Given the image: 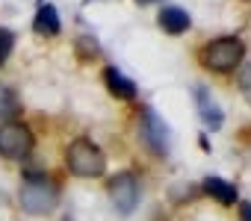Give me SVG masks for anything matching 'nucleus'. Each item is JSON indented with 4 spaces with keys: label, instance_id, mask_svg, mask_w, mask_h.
<instances>
[{
    "label": "nucleus",
    "instance_id": "6",
    "mask_svg": "<svg viewBox=\"0 0 251 221\" xmlns=\"http://www.w3.org/2000/svg\"><path fill=\"white\" fill-rule=\"evenodd\" d=\"M109 200L121 215H130L139 203V177L133 171H118L109 183H106Z\"/></svg>",
    "mask_w": 251,
    "mask_h": 221
},
{
    "label": "nucleus",
    "instance_id": "2",
    "mask_svg": "<svg viewBox=\"0 0 251 221\" xmlns=\"http://www.w3.org/2000/svg\"><path fill=\"white\" fill-rule=\"evenodd\" d=\"M242 56H245V44H242V39H236V36H222V39L210 42V44L201 50L204 68H210V71H216V74H227V71L239 68V65H242Z\"/></svg>",
    "mask_w": 251,
    "mask_h": 221
},
{
    "label": "nucleus",
    "instance_id": "15",
    "mask_svg": "<svg viewBox=\"0 0 251 221\" xmlns=\"http://www.w3.org/2000/svg\"><path fill=\"white\" fill-rule=\"evenodd\" d=\"M77 50H80V53H86V56H98V53H100V50H98V44H95V39H86V36H83V39H77Z\"/></svg>",
    "mask_w": 251,
    "mask_h": 221
},
{
    "label": "nucleus",
    "instance_id": "4",
    "mask_svg": "<svg viewBox=\"0 0 251 221\" xmlns=\"http://www.w3.org/2000/svg\"><path fill=\"white\" fill-rule=\"evenodd\" d=\"M36 148V139H33V130L21 121H6L0 124V156L9 159V162H21L33 154Z\"/></svg>",
    "mask_w": 251,
    "mask_h": 221
},
{
    "label": "nucleus",
    "instance_id": "8",
    "mask_svg": "<svg viewBox=\"0 0 251 221\" xmlns=\"http://www.w3.org/2000/svg\"><path fill=\"white\" fill-rule=\"evenodd\" d=\"M103 83H106L109 94H115V97H121V100H133V97L139 94L136 83H133L130 77H124L118 68H106V71H103Z\"/></svg>",
    "mask_w": 251,
    "mask_h": 221
},
{
    "label": "nucleus",
    "instance_id": "17",
    "mask_svg": "<svg viewBox=\"0 0 251 221\" xmlns=\"http://www.w3.org/2000/svg\"><path fill=\"white\" fill-rule=\"evenodd\" d=\"M139 3H157V0H139Z\"/></svg>",
    "mask_w": 251,
    "mask_h": 221
},
{
    "label": "nucleus",
    "instance_id": "5",
    "mask_svg": "<svg viewBox=\"0 0 251 221\" xmlns=\"http://www.w3.org/2000/svg\"><path fill=\"white\" fill-rule=\"evenodd\" d=\"M139 139L154 156H169L172 136H169L166 121L154 112V109H142V115H139Z\"/></svg>",
    "mask_w": 251,
    "mask_h": 221
},
{
    "label": "nucleus",
    "instance_id": "7",
    "mask_svg": "<svg viewBox=\"0 0 251 221\" xmlns=\"http://www.w3.org/2000/svg\"><path fill=\"white\" fill-rule=\"evenodd\" d=\"M195 103H198V112H201V121L204 124H210V130H219L222 127V109L216 106V100L210 97V91H207V86H195Z\"/></svg>",
    "mask_w": 251,
    "mask_h": 221
},
{
    "label": "nucleus",
    "instance_id": "13",
    "mask_svg": "<svg viewBox=\"0 0 251 221\" xmlns=\"http://www.w3.org/2000/svg\"><path fill=\"white\" fill-rule=\"evenodd\" d=\"M12 47H15V33H12V30H6V27H0V65L9 59Z\"/></svg>",
    "mask_w": 251,
    "mask_h": 221
},
{
    "label": "nucleus",
    "instance_id": "18",
    "mask_svg": "<svg viewBox=\"0 0 251 221\" xmlns=\"http://www.w3.org/2000/svg\"><path fill=\"white\" fill-rule=\"evenodd\" d=\"M83 3H92V0H83Z\"/></svg>",
    "mask_w": 251,
    "mask_h": 221
},
{
    "label": "nucleus",
    "instance_id": "11",
    "mask_svg": "<svg viewBox=\"0 0 251 221\" xmlns=\"http://www.w3.org/2000/svg\"><path fill=\"white\" fill-rule=\"evenodd\" d=\"M204 192L210 198H216L222 206H233L236 203V186L227 183V180H222V177H207L204 180Z\"/></svg>",
    "mask_w": 251,
    "mask_h": 221
},
{
    "label": "nucleus",
    "instance_id": "19",
    "mask_svg": "<svg viewBox=\"0 0 251 221\" xmlns=\"http://www.w3.org/2000/svg\"><path fill=\"white\" fill-rule=\"evenodd\" d=\"M42 3H45V0H42Z\"/></svg>",
    "mask_w": 251,
    "mask_h": 221
},
{
    "label": "nucleus",
    "instance_id": "10",
    "mask_svg": "<svg viewBox=\"0 0 251 221\" xmlns=\"http://www.w3.org/2000/svg\"><path fill=\"white\" fill-rule=\"evenodd\" d=\"M33 30H36L39 36H59L62 24H59V12H56V6L42 3L39 12H36V18H33Z\"/></svg>",
    "mask_w": 251,
    "mask_h": 221
},
{
    "label": "nucleus",
    "instance_id": "1",
    "mask_svg": "<svg viewBox=\"0 0 251 221\" xmlns=\"http://www.w3.org/2000/svg\"><path fill=\"white\" fill-rule=\"evenodd\" d=\"M18 203L27 215H48L59 206V186L39 171H27L24 186L18 189Z\"/></svg>",
    "mask_w": 251,
    "mask_h": 221
},
{
    "label": "nucleus",
    "instance_id": "9",
    "mask_svg": "<svg viewBox=\"0 0 251 221\" xmlns=\"http://www.w3.org/2000/svg\"><path fill=\"white\" fill-rule=\"evenodd\" d=\"M160 27H163L169 36H180V33H186V30L192 27V18H189V12L180 9V6H166V9L160 12Z\"/></svg>",
    "mask_w": 251,
    "mask_h": 221
},
{
    "label": "nucleus",
    "instance_id": "16",
    "mask_svg": "<svg viewBox=\"0 0 251 221\" xmlns=\"http://www.w3.org/2000/svg\"><path fill=\"white\" fill-rule=\"evenodd\" d=\"M239 221H251V203L248 200L239 203Z\"/></svg>",
    "mask_w": 251,
    "mask_h": 221
},
{
    "label": "nucleus",
    "instance_id": "14",
    "mask_svg": "<svg viewBox=\"0 0 251 221\" xmlns=\"http://www.w3.org/2000/svg\"><path fill=\"white\" fill-rule=\"evenodd\" d=\"M236 86H239L242 97L251 103V62H248V65H239V74H236Z\"/></svg>",
    "mask_w": 251,
    "mask_h": 221
},
{
    "label": "nucleus",
    "instance_id": "3",
    "mask_svg": "<svg viewBox=\"0 0 251 221\" xmlns=\"http://www.w3.org/2000/svg\"><path fill=\"white\" fill-rule=\"evenodd\" d=\"M65 162L77 177H100L106 171V156L92 139H74L65 151Z\"/></svg>",
    "mask_w": 251,
    "mask_h": 221
},
{
    "label": "nucleus",
    "instance_id": "12",
    "mask_svg": "<svg viewBox=\"0 0 251 221\" xmlns=\"http://www.w3.org/2000/svg\"><path fill=\"white\" fill-rule=\"evenodd\" d=\"M21 112V103L15 97V91L9 86H0V121H15V115Z\"/></svg>",
    "mask_w": 251,
    "mask_h": 221
}]
</instances>
